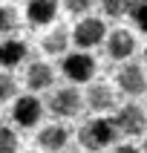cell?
<instances>
[{"label": "cell", "instance_id": "6da1fadb", "mask_svg": "<svg viewBox=\"0 0 147 153\" xmlns=\"http://www.w3.org/2000/svg\"><path fill=\"white\" fill-rule=\"evenodd\" d=\"M115 136H118V130H115L112 119H92V121H86L81 127V133H78V139H81V145L86 150H101V147L112 145Z\"/></svg>", "mask_w": 147, "mask_h": 153}, {"label": "cell", "instance_id": "7a4b0ae2", "mask_svg": "<svg viewBox=\"0 0 147 153\" xmlns=\"http://www.w3.org/2000/svg\"><path fill=\"white\" fill-rule=\"evenodd\" d=\"M104 38H107V26H104L101 17H84V20L75 26V32H72V41H75L81 49L98 46Z\"/></svg>", "mask_w": 147, "mask_h": 153}, {"label": "cell", "instance_id": "3957f363", "mask_svg": "<svg viewBox=\"0 0 147 153\" xmlns=\"http://www.w3.org/2000/svg\"><path fill=\"white\" fill-rule=\"evenodd\" d=\"M115 130L124 133V136H138V133H144L147 127V116L138 110V104H124L118 113H115Z\"/></svg>", "mask_w": 147, "mask_h": 153}, {"label": "cell", "instance_id": "277c9868", "mask_svg": "<svg viewBox=\"0 0 147 153\" xmlns=\"http://www.w3.org/2000/svg\"><path fill=\"white\" fill-rule=\"evenodd\" d=\"M81 104H84V95L78 93L75 87H64V90H58V93L52 95L49 110L55 116H61V119H72V116H78Z\"/></svg>", "mask_w": 147, "mask_h": 153}, {"label": "cell", "instance_id": "5b68a950", "mask_svg": "<svg viewBox=\"0 0 147 153\" xmlns=\"http://www.w3.org/2000/svg\"><path fill=\"white\" fill-rule=\"evenodd\" d=\"M61 69H64V75H66L69 81H89L92 72H95V61L89 58L86 52H72V55L64 58Z\"/></svg>", "mask_w": 147, "mask_h": 153}, {"label": "cell", "instance_id": "8992f818", "mask_svg": "<svg viewBox=\"0 0 147 153\" xmlns=\"http://www.w3.org/2000/svg\"><path fill=\"white\" fill-rule=\"evenodd\" d=\"M118 87H121V93H127V95H141V93L147 90L144 69L138 67L136 61L124 64V67L118 69Z\"/></svg>", "mask_w": 147, "mask_h": 153}, {"label": "cell", "instance_id": "52a82bcc", "mask_svg": "<svg viewBox=\"0 0 147 153\" xmlns=\"http://www.w3.org/2000/svg\"><path fill=\"white\" fill-rule=\"evenodd\" d=\"M43 116V104L35 98V95H20L15 104V110H12V119L20 124V127H32V124H38Z\"/></svg>", "mask_w": 147, "mask_h": 153}, {"label": "cell", "instance_id": "ba28073f", "mask_svg": "<svg viewBox=\"0 0 147 153\" xmlns=\"http://www.w3.org/2000/svg\"><path fill=\"white\" fill-rule=\"evenodd\" d=\"M133 49H136V41H133V35L127 29H115V32L107 35V52H110V58L124 61V58L133 55Z\"/></svg>", "mask_w": 147, "mask_h": 153}, {"label": "cell", "instance_id": "9c48e42d", "mask_svg": "<svg viewBox=\"0 0 147 153\" xmlns=\"http://www.w3.org/2000/svg\"><path fill=\"white\" fill-rule=\"evenodd\" d=\"M58 15V0H29L26 6V17L32 26H46Z\"/></svg>", "mask_w": 147, "mask_h": 153}, {"label": "cell", "instance_id": "30bf717a", "mask_svg": "<svg viewBox=\"0 0 147 153\" xmlns=\"http://www.w3.org/2000/svg\"><path fill=\"white\" fill-rule=\"evenodd\" d=\"M29 55V46H26L23 41H3L0 43V67H6V69H12V67H17L20 61Z\"/></svg>", "mask_w": 147, "mask_h": 153}, {"label": "cell", "instance_id": "8fae6325", "mask_svg": "<svg viewBox=\"0 0 147 153\" xmlns=\"http://www.w3.org/2000/svg\"><path fill=\"white\" fill-rule=\"evenodd\" d=\"M86 104L92 107V110L104 113V110H110V107H115V95H112V90L107 84H89V90H86Z\"/></svg>", "mask_w": 147, "mask_h": 153}, {"label": "cell", "instance_id": "7c38bea8", "mask_svg": "<svg viewBox=\"0 0 147 153\" xmlns=\"http://www.w3.org/2000/svg\"><path fill=\"white\" fill-rule=\"evenodd\" d=\"M52 67L49 64H43V61H35V64H29V72H26V87L29 90H46V87H52Z\"/></svg>", "mask_w": 147, "mask_h": 153}, {"label": "cell", "instance_id": "4fadbf2b", "mask_svg": "<svg viewBox=\"0 0 147 153\" xmlns=\"http://www.w3.org/2000/svg\"><path fill=\"white\" fill-rule=\"evenodd\" d=\"M69 142V133L66 127H61V124H49V127H43L38 133V145L43 150H64V145Z\"/></svg>", "mask_w": 147, "mask_h": 153}, {"label": "cell", "instance_id": "5bb4252c", "mask_svg": "<svg viewBox=\"0 0 147 153\" xmlns=\"http://www.w3.org/2000/svg\"><path fill=\"white\" fill-rule=\"evenodd\" d=\"M66 43H69V32L66 29H55V32H49L43 38V52L46 55H64Z\"/></svg>", "mask_w": 147, "mask_h": 153}, {"label": "cell", "instance_id": "9a60e30c", "mask_svg": "<svg viewBox=\"0 0 147 153\" xmlns=\"http://www.w3.org/2000/svg\"><path fill=\"white\" fill-rule=\"evenodd\" d=\"M17 26H20L17 9H15V6H0V35H12V32H17Z\"/></svg>", "mask_w": 147, "mask_h": 153}, {"label": "cell", "instance_id": "2e32d148", "mask_svg": "<svg viewBox=\"0 0 147 153\" xmlns=\"http://www.w3.org/2000/svg\"><path fill=\"white\" fill-rule=\"evenodd\" d=\"M130 17H133V23L138 29L147 32V0H133L130 3Z\"/></svg>", "mask_w": 147, "mask_h": 153}, {"label": "cell", "instance_id": "e0dca14e", "mask_svg": "<svg viewBox=\"0 0 147 153\" xmlns=\"http://www.w3.org/2000/svg\"><path fill=\"white\" fill-rule=\"evenodd\" d=\"M130 3H133V0H101L104 12H107L110 17H124L130 12Z\"/></svg>", "mask_w": 147, "mask_h": 153}, {"label": "cell", "instance_id": "ac0fdd59", "mask_svg": "<svg viewBox=\"0 0 147 153\" xmlns=\"http://www.w3.org/2000/svg\"><path fill=\"white\" fill-rule=\"evenodd\" d=\"M17 150V133L12 127H0V153H15Z\"/></svg>", "mask_w": 147, "mask_h": 153}, {"label": "cell", "instance_id": "d6986e66", "mask_svg": "<svg viewBox=\"0 0 147 153\" xmlns=\"http://www.w3.org/2000/svg\"><path fill=\"white\" fill-rule=\"evenodd\" d=\"M15 93H17V81H15V75H0V101H9V98H15Z\"/></svg>", "mask_w": 147, "mask_h": 153}, {"label": "cell", "instance_id": "ffe728a7", "mask_svg": "<svg viewBox=\"0 0 147 153\" xmlns=\"http://www.w3.org/2000/svg\"><path fill=\"white\" fill-rule=\"evenodd\" d=\"M64 6H66L72 15H84V12H89L92 0H64Z\"/></svg>", "mask_w": 147, "mask_h": 153}, {"label": "cell", "instance_id": "44dd1931", "mask_svg": "<svg viewBox=\"0 0 147 153\" xmlns=\"http://www.w3.org/2000/svg\"><path fill=\"white\" fill-rule=\"evenodd\" d=\"M115 153H138V147H133V145H124V147H115Z\"/></svg>", "mask_w": 147, "mask_h": 153}, {"label": "cell", "instance_id": "7402d4cb", "mask_svg": "<svg viewBox=\"0 0 147 153\" xmlns=\"http://www.w3.org/2000/svg\"><path fill=\"white\" fill-rule=\"evenodd\" d=\"M144 153H147V139H144Z\"/></svg>", "mask_w": 147, "mask_h": 153}, {"label": "cell", "instance_id": "603a6c76", "mask_svg": "<svg viewBox=\"0 0 147 153\" xmlns=\"http://www.w3.org/2000/svg\"><path fill=\"white\" fill-rule=\"evenodd\" d=\"M144 64H147V49H144Z\"/></svg>", "mask_w": 147, "mask_h": 153}]
</instances>
